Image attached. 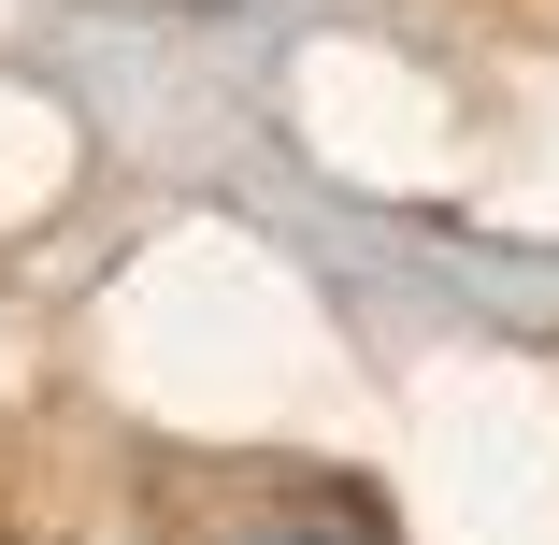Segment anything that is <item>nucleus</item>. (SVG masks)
<instances>
[{"mask_svg":"<svg viewBox=\"0 0 559 545\" xmlns=\"http://www.w3.org/2000/svg\"><path fill=\"white\" fill-rule=\"evenodd\" d=\"M245 545H359V531H330V517H287V531H245Z\"/></svg>","mask_w":559,"mask_h":545,"instance_id":"obj_1","label":"nucleus"}]
</instances>
